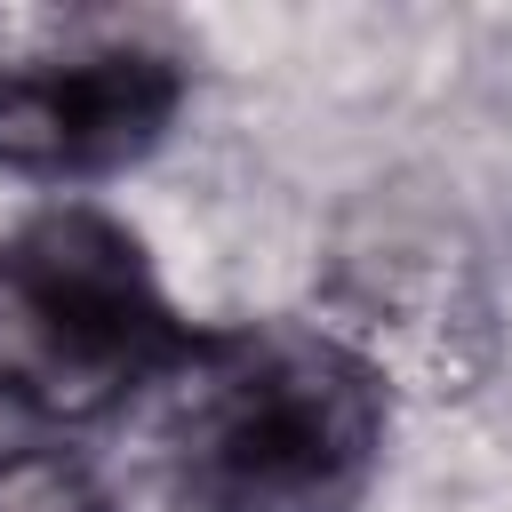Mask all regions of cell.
<instances>
[{"instance_id":"cell-1","label":"cell","mask_w":512,"mask_h":512,"mask_svg":"<svg viewBox=\"0 0 512 512\" xmlns=\"http://www.w3.org/2000/svg\"><path fill=\"white\" fill-rule=\"evenodd\" d=\"M384 448L376 368L320 328H240L184 352L176 464L200 512H352Z\"/></svg>"},{"instance_id":"cell-2","label":"cell","mask_w":512,"mask_h":512,"mask_svg":"<svg viewBox=\"0 0 512 512\" xmlns=\"http://www.w3.org/2000/svg\"><path fill=\"white\" fill-rule=\"evenodd\" d=\"M176 360L184 328L112 216L56 208L0 240V400L88 424Z\"/></svg>"},{"instance_id":"cell-3","label":"cell","mask_w":512,"mask_h":512,"mask_svg":"<svg viewBox=\"0 0 512 512\" xmlns=\"http://www.w3.org/2000/svg\"><path fill=\"white\" fill-rule=\"evenodd\" d=\"M184 104V56L152 16L0 8V168L104 176L160 144Z\"/></svg>"},{"instance_id":"cell-4","label":"cell","mask_w":512,"mask_h":512,"mask_svg":"<svg viewBox=\"0 0 512 512\" xmlns=\"http://www.w3.org/2000/svg\"><path fill=\"white\" fill-rule=\"evenodd\" d=\"M0 512H104V488L72 448H8L0 456Z\"/></svg>"}]
</instances>
